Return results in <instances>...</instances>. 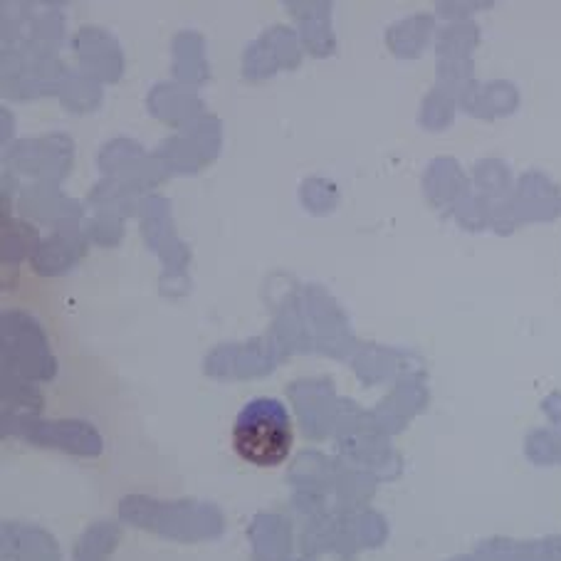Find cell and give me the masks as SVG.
Returning <instances> with one entry per match:
<instances>
[{"label": "cell", "instance_id": "cell-1", "mask_svg": "<svg viewBox=\"0 0 561 561\" xmlns=\"http://www.w3.org/2000/svg\"><path fill=\"white\" fill-rule=\"evenodd\" d=\"M235 455L253 467H279L292 453L294 425L277 398H255L238 413L230 430Z\"/></svg>", "mask_w": 561, "mask_h": 561}]
</instances>
